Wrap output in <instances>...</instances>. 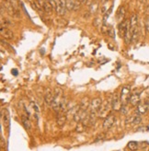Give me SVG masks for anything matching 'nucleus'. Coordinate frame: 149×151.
<instances>
[{
    "label": "nucleus",
    "mask_w": 149,
    "mask_h": 151,
    "mask_svg": "<svg viewBox=\"0 0 149 151\" xmlns=\"http://www.w3.org/2000/svg\"><path fill=\"white\" fill-rule=\"evenodd\" d=\"M110 109H112V105H111V101L105 100L102 101L101 105L99 107V110L98 112V117H107L110 114Z\"/></svg>",
    "instance_id": "nucleus-1"
},
{
    "label": "nucleus",
    "mask_w": 149,
    "mask_h": 151,
    "mask_svg": "<svg viewBox=\"0 0 149 151\" xmlns=\"http://www.w3.org/2000/svg\"><path fill=\"white\" fill-rule=\"evenodd\" d=\"M115 120H116V117L114 116V114L110 113L107 117H105V120L103 123V128L105 129V130H108V129L111 128L112 125H114Z\"/></svg>",
    "instance_id": "nucleus-2"
},
{
    "label": "nucleus",
    "mask_w": 149,
    "mask_h": 151,
    "mask_svg": "<svg viewBox=\"0 0 149 151\" xmlns=\"http://www.w3.org/2000/svg\"><path fill=\"white\" fill-rule=\"evenodd\" d=\"M130 97H131L130 89L128 87H123L121 89V100L122 104H126L129 101Z\"/></svg>",
    "instance_id": "nucleus-3"
},
{
    "label": "nucleus",
    "mask_w": 149,
    "mask_h": 151,
    "mask_svg": "<svg viewBox=\"0 0 149 151\" xmlns=\"http://www.w3.org/2000/svg\"><path fill=\"white\" fill-rule=\"evenodd\" d=\"M111 105H112V110L113 111H120L121 107L122 105V102H121L120 95L115 94L113 96L112 100H111Z\"/></svg>",
    "instance_id": "nucleus-4"
},
{
    "label": "nucleus",
    "mask_w": 149,
    "mask_h": 151,
    "mask_svg": "<svg viewBox=\"0 0 149 151\" xmlns=\"http://www.w3.org/2000/svg\"><path fill=\"white\" fill-rule=\"evenodd\" d=\"M66 0H59L56 7V13L60 16H63L66 13Z\"/></svg>",
    "instance_id": "nucleus-5"
},
{
    "label": "nucleus",
    "mask_w": 149,
    "mask_h": 151,
    "mask_svg": "<svg viewBox=\"0 0 149 151\" xmlns=\"http://www.w3.org/2000/svg\"><path fill=\"white\" fill-rule=\"evenodd\" d=\"M66 114L65 112H59L58 114L56 116V123H57V125L59 127H63V125H66Z\"/></svg>",
    "instance_id": "nucleus-6"
},
{
    "label": "nucleus",
    "mask_w": 149,
    "mask_h": 151,
    "mask_svg": "<svg viewBox=\"0 0 149 151\" xmlns=\"http://www.w3.org/2000/svg\"><path fill=\"white\" fill-rule=\"evenodd\" d=\"M0 32H1V36L4 37L5 39L10 40L13 38V32L8 29V27L1 25V28H0Z\"/></svg>",
    "instance_id": "nucleus-7"
},
{
    "label": "nucleus",
    "mask_w": 149,
    "mask_h": 151,
    "mask_svg": "<svg viewBox=\"0 0 149 151\" xmlns=\"http://www.w3.org/2000/svg\"><path fill=\"white\" fill-rule=\"evenodd\" d=\"M129 24H130V20L129 19H123L122 21H121V23L119 24V31L121 35L123 37L125 32L127 30V29H128L129 27Z\"/></svg>",
    "instance_id": "nucleus-8"
},
{
    "label": "nucleus",
    "mask_w": 149,
    "mask_h": 151,
    "mask_svg": "<svg viewBox=\"0 0 149 151\" xmlns=\"http://www.w3.org/2000/svg\"><path fill=\"white\" fill-rule=\"evenodd\" d=\"M2 119H3L5 127L9 128V126H10V113H9L8 110L5 109L2 111Z\"/></svg>",
    "instance_id": "nucleus-9"
},
{
    "label": "nucleus",
    "mask_w": 149,
    "mask_h": 151,
    "mask_svg": "<svg viewBox=\"0 0 149 151\" xmlns=\"http://www.w3.org/2000/svg\"><path fill=\"white\" fill-rule=\"evenodd\" d=\"M54 94H52V90L51 89H47L46 92H45V95H44V100H45V103L47 105H52V101H54Z\"/></svg>",
    "instance_id": "nucleus-10"
},
{
    "label": "nucleus",
    "mask_w": 149,
    "mask_h": 151,
    "mask_svg": "<svg viewBox=\"0 0 149 151\" xmlns=\"http://www.w3.org/2000/svg\"><path fill=\"white\" fill-rule=\"evenodd\" d=\"M148 109H149L148 104H146V103H141V102H140V104L137 106L136 112L142 115V114H145V113H146V112L148 111Z\"/></svg>",
    "instance_id": "nucleus-11"
},
{
    "label": "nucleus",
    "mask_w": 149,
    "mask_h": 151,
    "mask_svg": "<svg viewBox=\"0 0 149 151\" xmlns=\"http://www.w3.org/2000/svg\"><path fill=\"white\" fill-rule=\"evenodd\" d=\"M129 102L134 106H138L140 104V95L139 94H132L130 97Z\"/></svg>",
    "instance_id": "nucleus-12"
},
{
    "label": "nucleus",
    "mask_w": 149,
    "mask_h": 151,
    "mask_svg": "<svg viewBox=\"0 0 149 151\" xmlns=\"http://www.w3.org/2000/svg\"><path fill=\"white\" fill-rule=\"evenodd\" d=\"M66 8L67 10H77L79 6H77V3L74 0H66Z\"/></svg>",
    "instance_id": "nucleus-13"
},
{
    "label": "nucleus",
    "mask_w": 149,
    "mask_h": 151,
    "mask_svg": "<svg viewBox=\"0 0 149 151\" xmlns=\"http://www.w3.org/2000/svg\"><path fill=\"white\" fill-rule=\"evenodd\" d=\"M124 15H125V8L124 7H120L118 11L116 13V18L119 21H122L124 18Z\"/></svg>",
    "instance_id": "nucleus-14"
},
{
    "label": "nucleus",
    "mask_w": 149,
    "mask_h": 151,
    "mask_svg": "<svg viewBox=\"0 0 149 151\" xmlns=\"http://www.w3.org/2000/svg\"><path fill=\"white\" fill-rule=\"evenodd\" d=\"M21 121H22V123H23L25 129H27V130H30V129H31V123H30V121L29 119V117L25 116V115H22V116H21Z\"/></svg>",
    "instance_id": "nucleus-15"
},
{
    "label": "nucleus",
    "mask_w": 149,
    "mask_h": 151,
    "mask_svg": "<svg viewBox=\"0 0 149 151\" xmlns=\"http://www.w3.org/2000/svg\"><path fill=\"white\" fill-rule=\"evenodd\" d=\"M42 8H43V10L46 13H51L52 10H54V8H52V7L51 6V4L48 1L42 2Z\"/></svg>",
    "instance_id": "nucleus-16"
},
{
    "label": "nucleus",
    "mask_w": 149,
    "mask_h": 151,
    "mask_svg": "<svg viewBox=\"0 0 149 151\" xmlns=\"http://www.w3.org/2000/svg\"><path fill=\"white\" fill-rule=\"evenodd\" d=\"M128 148L132 150H135L138 148V143L135 141H131L128 143Z\"/></svg>",
    "instance_id": "nucleus-17"
},
{
    "label": "nucleus",
    "mask_w": 149,
    "mask_h": 151,
    "mask_svg": "<svg viewBox=\"0 0 149 151\" xmlns=\"http://www.w3.org/2000/svg\"><path fill=\"white\" fill-rule=\"evenodd\" d=\"M30 106H31V108H32V110L34 111V112H36V113H39L40 112H41V110H40V107L37 105L34 101H31L30 102Z\"/></svg>",
    "instance_id": "nucleus-18"
},
{
    "label": "nucleus",
    "mask_w": 149,
    "mask_h": 151,
    "mask_svg": "<svg viewBox=\"0 0 149 151\" xmlns=\"http://www.w3.org/2000/svg\"><path fill=\"white\" fill-rule=\"evenodd\" d=\"M107 34L110 38H112V39H115V31H114V29L112 28V27H109V30H108Z\"/></svg>",
    "instance_id": "nucleus-19"
},
{
    "label": "nucleus",
    "mask_w": 149,
    "mask_h": 151,
    "mask_svg": "<svg viewBox=\"0 0 149 151\" xmlns=\"http://www.w3.org/2000/svg\"><path fill=\"white\" fill-rule=\"evenodd\" d=\"M111 10H112V7H110L108 11L104 14V17H103V23H106V21H107L108 18L110 17V12H111Z\"/></svg>",
    "instance_id": "nucleus-20"
},
{
    "label": "nucleus",
    "mask_w": 149,
    "mask_h": 151,
    "mask_svg": "<svg viewBox=\"0 0 149 151\" xmlns=\"http://www.w3.org/2000/svg\"><path fill=\"white\" fill-rule=\"evenodd\" d=\"M86 128H87V126H85L82 123V125H78V126L76 129V131L77 133H82V132H84L85 130H86Z\"/></svg>",
    "instance_id": "nucleus-21"
},
{
    "label": "nucleus",
    "mask_w": 149,
    "mask_h": 151,
    "mask_svg": "<svg viewBox=\"0 0 149 151\" xmlns=\"http://www.w3.org/2000/svg\"><path fill=\"white\" fill-rule=\"evenodd\" d=\"M120 112L122 113V114H126L127 112H128V108H127L126 104H122L121 109H120Z\"/></svg>",
    "instance_id": "nucleus-22"
},
{
    "label": "nucleus",
    "mask_w": 149,
    "mask_h": 151,
    "mask_svg": "<svg viewBox=\"0 0 149 151\" xmlns=\"http://www.w3.org/2000/svg\"><path fill=\"white\" fill-rule=\"evenodd\" d=\"M145 26H146V32H148V33H149V15L146 16Z\"/></svg>",
    "instance_id": "nucleus-23"
},
{
    "label": "nucleus",
    "mask_w": 149,
    "mask_h": 151,
    "mask_svg": "<svg viewBox=\"0 0 149 151\" xmlns=\"http://www.w3.org/2000/svg\"><path fill=\"white\" fill-rule=\"evenodd\" d=\"M107 11H108V8L106 7V4H103L102 6H101V9H100V12H101V14L104 15Z\"/></svg>",
    "instance_id": "nucleus-24"
},
{
    "label": "nucleus",
    "mask_w": 149,
    "mask_h": 151,
    "mask_svg": "<svg viewBox=\"0 0 149 151\" xmlns=\"http://www.w3.org/2000/svg\"><path fill=\"white\" fill-rule=\"evenodd\" d=\"M108 30H109V27H108V26H106V25H105V23H104V24H103V26L101 27V31H102V33H104V34H107Z\"/></svg>",
    "instance_id": "nucleus-25"
},
{
    "label": "nucleus",
    "mask_w": 149,
    "mask_h": 151,
    "mask_svg": "<svg viewBox=\"0 0 149 151\" xmlns=\"http://www.w3.org/2000/svg\"><path fill=\"white\" fill-rule=\"evenodd\" d=\"M48 2H49L50 4H51V6L52 7V8L54 9H56V7H57V4H56V2L54 1V0H47Z\"/></svg>",
    "instance_id": "nucleus-26"
},
{
    "label": "nucleus",
    "mask_w": 149,
    "mask_h": 151,
    "mask_svg": "<svg viewBox=\"0 0 149 151\" xmlns=\"http://www.w3.org/2000/svg\"><path fill=\"white\" fill-rule=\"evenodd\" d=\"M104 137H105L104 134H99V136H98L97 139L95 140V142H98V141H99V140H102V139H103Z\"/></svg>",
    "instance_id": "nucleus-27"
},
{
    "label": "nucleus",
    "mask_w": 149,
    "mask_h": 151,
    "mask_svg": "<svg viewBox=\"0 0 149 151\" xmlns=\"http://www.w3.org/2000/svg\"><path fill=\"white\" fill-rule=\"evenodd\" d=\"M11 73H12V75H14V76H18V70L14 68V69L11 70Z\"/></svg>",
    "instance_id": "nucleus-28"
},
{
    "label": "nucleus",
    "mask_w": 149,
    "mask_h": 151,
    "mask_svg": "<svg viewBox=\"0 0 149 151\" xmlns=\"http://www.w3.org/2000/svg\"><path fill=\"white\" fill-rule=\"evenodd\" d=\"M108 1H109V0H100V3L103 5V4H106Z\"/></svg>",
    "instance_id": "nucleus-29"
},
{
    "label": "nucleus",
    "mask_w": 149,
    "mask_h": 151,
    "mask_svg": "<svg viewBox=\"0 0 149 151\" xmlns=\"http://www.w3.org/2000/svg\"><path fill=\"white\" fill-rule=\"evenodd\" d=\"M79 3H81V4H84V3H86L87 2V0H78Z\"/></svg>",
    "instance_id": "nucleus-30"
},
{
    "label": "nucleus",
    "mask_w": 149,
    "mask_h": 151,
    "mask_svg": "<svg viewBox=\"0 0 149 151\" xmlns=\"http://www.w3.org/2000/svg\"><path fill=\"white\" fill-rule=\"evenodd\" d=\"M90 1H92V2H95V1H96V0H90Z\"/></svg>",
    "instance_id": "nucleus-31"
},
{
    "label": "nucleus",
    "mask_w": 149,
    "mask_h": 151,
    "mask_svg": "<svg viewBox=\"0 0 149 151\" xmlns=\"http://www.w3.org/2000/svg\"><path fill=\"white\" fill-rule=\"evenodd\" d=\"M38 1H40V0H38Z\"/></svg>",
    "instance_id": "nucleus-32"
}]
</instances>
